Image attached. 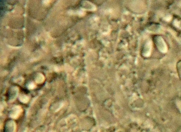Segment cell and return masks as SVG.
Here are the masks:
<instances>
[{
    "mask_svg": "<svg viewBox=\"0 0 181 132\" xmlns=\"http://www.w3.org/2000/svg\"><path fill=\"white\" fill-rule=\"evenodd\" d=\"M156 44L158 49L162 52H166L167 51V47L164 40L161 37H159L156 39Z\"/></svg>",
    "mask_w": 181,
    "mask_h": 132,
    "instance_id": "1",
    "label": "cell"
}]
</instances>
